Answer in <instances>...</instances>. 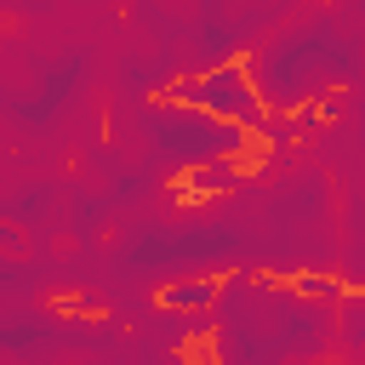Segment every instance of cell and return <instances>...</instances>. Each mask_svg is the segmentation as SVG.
<instances>
[{
  "instance_id": "obj_1",
  "label": "cell",
  "mask_w": 365,
  "mask_h": 365,
  "mask_svg": "<svg viewBox=\"0 0 365 365\" xmlns=\"http://www.w3.org/2000/svg\"><path fill=\"white\" fill-rule=\"evenodd\" d=\"M171 302H205V285H188V291H171Z\"/></svg>"
}]
</instances>
